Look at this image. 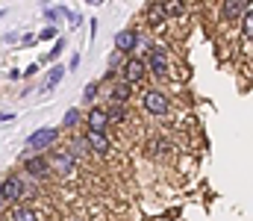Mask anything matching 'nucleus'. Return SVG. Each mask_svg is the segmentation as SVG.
<instances>
[{
    "instance_id": "obj_4",
    "label": "nucleus",
    "mask_w": 253,
    "mask_h": 221,
    "mask_svg": "<svg viewBox=\"0 0 253 221\" xmlns=\"http://www.w3.org/2000/svg\"><path fill=\"white\" fill-rule=\"evenodd\" d=\"M144 65H147V71L153 74V77H165V74H168V53H165V44H153Z\"/></svg>"
},
{
    "instance_id": "obj_19",
    "label": "nucleus",
    "mask_w": 253,
    "mask_h": 221,
    "mask_svg": "<svg viewBox=\"0 0 253 221\" xmlns=\"http://www.w3.org/2000/svg\"><path fill=\"white\" fill-rule=\"evenodd\" d=\"M80 118H83V115H80V109H68V112H65V118H62V127H74Z\"/></svg>"
},
{
    "instance_id": "obj_1",
    "label": "nucleus",
    "mask_w": 253,
    "mask_h": 221,
    "mask_svg": "<svg viewBox=\"0 0 253 221\" xmlns=\"http://www.w3.org/2000/svg\"><path fill=\"white\" fill-rule=\"evenodd\" d=\"M0 195H3V204H18L27 195H33V189L27 186V180L21 174H12V177L0 180Z\"/></svg>"
},
{
    "instance_id": "obj_6",
    "label": "nucleus",
    "mask_w": 253,
    "mask_h": 221,
    "mask_svg": "<svg viewBox=\"0 0 253 221\" xmlns=\"http://www.w3.org/2000/svg\"><path fill=\"white\" fill-rule=\"evenodd\" d=\"M144 74H147V65H144V59L132 56V59H126L124 77H121V80H126L129 86H135V83H141V80H144Z\"/></svg>"
},
{
    "instance_id": "obj_2",
    "label": "nucleus",
    "mask_w": 253,
    "mask_h": 221,
    "mask_svg": "<svg viewBox=\"0 0 253 221\" xmlns=\"http://www.w3.org/2000/svg\"><path fill=\"white\" fill-rule=\"evenodd\" d=\"M56 139H59V130H56V127H42V130L30 133V139H27V150H30V153H42V150L53 147Z\"/></svg>"
},
{
    "instance_id": "obj_29",
    "label": "nucleus",
    "mask_w": 253,
    "mask_h": 221,
    "mask_svg": "<svg viewBox=\"0 0 253 221\" xmlns=\"http://www.w3.org/2000/svg\"><path fill=\"white\" fill-rule=\"evenodd\" d=\"M71 68H74V71L80 68V53H74V56H71Z\"/></svg>"
},
{
    "instance_id": "obj_33",
    "label": "nucleus",
    "mask_w": 253,
    "mask_h": 221,
    "mask_svg": "<svg viewBox=\"0 0 253 221\" xmlns=\"http://www.w3.org/2000/svg\"><path fill=\"white\" fill-rule=\"evenodd\" d=\"M0 210H3V195H0Z\"/></svg>"
},
{
    "instance_id": "obj_3",
    "label": "nucleus",
    "mask_w": 253,
    "mask_h": 221,
    "mask_svg": "<svg viewBox=\"0 0 253 221\" xmlns=\"http://www.w3.org/2000/svg\"><path fill=\"white\" fill-rule=\"evenodd\" d=\"M141 106H144V112H150V115H168V109H171L168 94H162L159 88H147V91L141 94Z\"/></svg>"
},
{
    "instance_id": "obj_32",
    "label": "nucleus",
    "mask_w": 253,
    "mask_h": 221,
    "mask_svg": "<svg viewBox=\"0 0 253 221\" xmlns=\"http://www.w3.org/2000/svg\"><path fill=\"white\" fill-rule=\"evenodd\" d=\"M0 18H6V9H0Z\"/></svg>"
},
{
    "instance_id": "obj_31",
    "label": "nucleus",
    "mask_w": 253,
    "mask_h": 221,
    "mask_svg": "<svg viewBox=\"0 0 253 221\" xmlns=\"http://www.w3.org/2000/svg\"><path fill=\"white\" fill-rule=\"evenodd\" d=\"M85 3H88V6H100L103 0H85Z\"/></svg>"
},
{
    "instance_id": "obj_21",
    "label": "nucleus",
    "mask_w": 253,
    "mask_h": 221,
    "mask_svg": "<svg viewBox=\"0 0 253 221\" xmlns=\"http://www.w3.org/2000/svg\"><path fill=\"white\" fill-rule=\"evenodd\" d=\"M242 30H245V39H251V33H253V27H251V9L242 15Z\"/></svg>"
},
{
    "instance_id": "obj_18",
    "label": "nucleus",
    "mask_w": 253,
    "mask_h": 221,
    "mask_svg": "<svg viewBox=\"0 0 253 221\" xmlns=\"http://www.w3.org/2000/svg\"><path fill=\"white\" fill-rule=\"evenodd\" d=\"M97 91H100V83L94 80V83H88V86H85V91H83V97H85L88 103H94V100H97Z\"/></svg>"
},
{
    "instance_id": "obj_12",
    "label": "nucleus",
    "mask_w": 253,
    "mask_h": 221,
    "mask_svg": "<svg viewBox=\"0 0 253 221\" xmlns=\"http://www.w3.org/2000/svg\"><path fill=\"white\" fill-rule=\"evenodd\" d=\"M129 94H132V86H129L126 80H118V83L112 86V91H109L112 103H126V100H129Z\"/></svg>"
},
{
    "instance_id": "obj_9",
    "label": "nucleus",
    "mask_w": 253,
    "mask_h": 221,
    "mask_svg": "<svg viewBox=\"0 0 253 221\" xmlns=\"http://www.w3.org/2000/svg\"><path fill=\"white\" fill-rule=\"evenodd\" d=\"M85 142H88V150L97 153V156H106V153H109V136H106V133L88 130V133H85Z\"/></svg>"
},
{
    "instance_id": "obj_27",
    "label": "nucleus",
    "mask_w": 253,
    "mask_h": 221,
    "mask_svg": "<svg viewBox=\"0 0 253 221\" xmlns=\"http://www.w3.org/2000/svg\"><path fill=\"white\" fill-rule=\"evenodd\" d=\"M36 71H39V65H30V68H24V71H21V74H24V77H33V74H36Z\"/></svg>"
},
{
    "instance_id": "obj_25",
    "label": "nucleus",
    "mask_w": 253,
    "mask_h": 221,
    "mask_svg": "<svg viewBox=\"0 0 253 221\" xmlns=\"http://www.w3.org/2000/svg\"><path fill=\"white\" fill-rule=\"evenodd\" d=\"M44 15H47V18L56 24V18H59V15H65V9H44Z\"/></svg>"
},
{
    "instance_id": "obj_17",
    "label": "nucleus",
    "mask_w": 253,
    "mask_h": 221,
    "mask_svg": "<svg viewBox=\"0 0 253 221\" xmlns=\"http://www.w3.org/2000/svg\"><path fill=\"white\" fill-rule=\"evenodd\" d=\"M62 77H65V68H62V65H53V71H50V77L44 80V88H56V86L62 83Z\"/></svg>"
},
{
    "instance_id": "obj_30",
    "label": "nucleus",
    "mask_w": 253,
    "mask_h": 221,
    "mask_svg": "<svg viewBox=\"0 0 253 221\" xmlns=\"http://www.w3.org/2000/svg\"><path fill=\"white\" fill-rule=\"evenodd\" d=\"M12 118H15L12 112H0V124H6V121H12Z\"/></svg>"
},
{
    "instance_id": "obj_16",
    "label": "nucleus",
    "mask_w": 253,
    "mask_h": 221,
    "mask_svg": "<svg viewBox=\"0 0 253 221\" xmlns=\"http://www.w3.org/2000/svg\"><path fill=\"white\" fill-rule=\"evenodd\" d=\"M12 221H39V216H36V210H30V207H15Z\"/></svg>"
},
{
    "instance_id": "obj_11",
    "label": "nucleus",
    "mask_w": 253,
    "mask_h": 221,
    "mask_svg": "<svg viewBox=\"0 0 253 221\" xmlns=\"http://www.w3.org/2000/svg\"><path fill=\"white\" fill-rule=\"evenodd\" d=\"M132 47H135V30H121V33L115 36V50L129 53Z\"/></svg>"
},
{
    "instance_id": "obj_8",
    "label": "nucleus",
    "mask_w": 253,
    "mask_h": 221,
    "mask_svg": "<svg viewBox=\"0 0 253 221\" xmlns=\"http://www.w3.org/2000/svg\"><path fill=\"white\" fill-rule=\"evenodd\" d=\"M251 9V0H224V6H221V15L227 18V21H239L245 12Z\"/></svg>"
},
{
    "instance_id": "obj_22",
    "label": "nucleus",
    "mask_w": 253,
    "mask_h": 221,
    "mask_svg": "<svg viewBox=\"0 0 253 221\" xmlns=\"http://www.w3.org/2000/svg\"><path fill=\"white\" fill-rule=\"evenodd\" d=\"M68 150H71V153H74V156H77V159H80V156H85V153H88V147L83 145V142H74V145L68 147Z\"/></svg>"
},
{
    "instance_id": "obj_15",
    "label": "nucleus",
    "mask_w": 253,
    "mask_h": 221,
    "mask_svg": "<svg viewBox=\"0 0 253 221\" xmlns=\"http://www.w3.org/2000/svg\"><path fill=\"white\" fill-rule=\"evenodd\" d=\"M159 3H162V9H165L168 18H177V15H183V9H186L183 0H159Z\"/></svg>"
},
{
    "instance_id": "obj_24",
    "label": "nucleus",
    "mask_w": 253,
    "mask_h": 221,
    "mask_svg": "<svg viewBox=\"0 0 253 221\" xmlns=\"http://www.w3.org/2000/svg\"><path fill=\"white\" fill-rule=\"evenodd\" d=\"M62 50H65V42H62V39H56V44H53V50H50V59H56Z\"/></svg>"
},
{
    "instance_id": "obj_7",
    "label": "nucleus",
    "mask_w": 253,
    "mask_h": 221,
    "mask_svg": "<svg viewBox=\"0 0 253 221\" xmlns=\"http://www.w3.org/2000/svg\"><path fill=\"white\" fill-rule=\"evenodd\" d=\"M24 171H27L30 177H36V180H42V177H47V174H50V162H47L42 153H36V156H30V159H27Z\"/></svg>"
},
{
    "instance_id": "obj_13",
    "label": "nucleus",
    "mask_w": 253,
    "mask_h": 221,
    "mask_svg": "<svg viewBox=\"0 0 253 221\" xmlns=\"http://www.w3.org/2000/svg\"><path fill=\"white\" fill-rule=\"evenodd\" d=\"M165 21H168V15H165V9H162V3H153V6L147 9V24L159 30V27H162Z\"/></svg>"
},
{
    "instance_id": "obj_23",
    "label": "nucleus",
    "mask_w": 253,
    "mask_h": 221,
    "mask_svg": "<svg viewBox=\"0 0 253 221\" xmlns=\"http://www.w3.org/2000/svg\"><path fill=\"white\" fill-rule=\"evenodd\" d=\"M121 59H124V53H121V50H115V53L109 56V68H112V71H118V65H121Z\"/></svg>"
},
{
    "instance_id": "obj_26",
    "label": "nucleus",
    "mask_w": 253,
    "mask_h": 221,
    "mask_svg": "<svg viewBox=\"0 0 253 221\" xmlns=\"http://www.w3.org/2000/svg\"><path fill=\"white\" fill-rule=\"evenodd\" d=\"M36 42H39V39H36V36H24V39H21V44H24V47H33V44H36Z\"/></svg>"
},
{
    "instance_id": "obj_28",
    "label": "nucleus",
    "mask_w": 253,
    "mask_h": 221,
    "mask_svg": "<svg viewBox=\"0 0 253 221\" xmlns=\"http://www.w3.org/2000/svg\"><path fill=\"white\" fill-rule=\"evenodd\" d=\"M6 42H9V44H15V42H21V36H18V33H9V36H6Z\"/></svg>"
},
{
    "instance_id": "obj_14",
    "label": "nucleus",
    "mask_w": 253,
    "mask_h": 221,
    "mask_svg": "<svg viewBox=\"0 0 253 221\" xmlns=\"http://www.w3.org/2000/svg\"><path fill=\"white\" fill-rule=\"evenodd\" d=\"M106 118H109V124L115 121V124H124L126 118V103H109V109H106Z\"/></svg>"
},
{
    "instance_id": "obj_5",
    "label": "nucleus",
    "mask_w": 253,
    "mask_h": 221,
    "mask_svg": "<svg viewBox=\"0 0 253 221\" xmlns=\"http://www.w3.org/2000/svg\"><path fill=\"white\" fill-rule=\"evenodd\" d=\"M47 162H50V171H56V174H62V177L74 174V168H77V156H74L71 150H56L53 159H47Z\"/></svg>"
},
{
    "instance_id": "obj_20",
    "label": "nucleus",
    "mask_w": 253,
    "mask_h": 221,
    "mask_svg": "<svg viewBox=\"0 0 253 221\" xmlns=\"http://www.w3.org/2000/svg\"><path fill=\"white\" fill-rule=\"evenodd\" d=\"M36 39H42V42H50V39H56V24H53V27H44V30H42Z\"/></svg>"
},
{
    "instance_id": "obj_10",
    "label": "nucleus",
    "mask_w": 253,
    "mask_h": 221,
    "mask_svg": "<svg viewBox=\"0 0 253 221\" xmlns=\"http://www.w3.org/2000/svg\"><path fill=\"white\" fill-rule=\"evenodd\" d=\"M85 121H88V130H97V133H106V127H109V118H106V109H91Z\"/></svg>"
}]
</instances>
